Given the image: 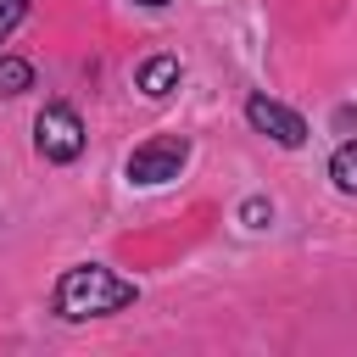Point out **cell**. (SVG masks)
<instances>
[{
	"label": "cell",
	"mask_w": 357,
	"mask_h": 357,
	"mask_svg": "<svg viewBox=\"0 0 357 357\" xmlns=\"http://www.w3.org/2000/svg\"><path fill=\"white\" fill-rule=\"evenodd\" d=\"M84 117L67 106V100H45L39 106V117H33V151H39V162H50V167H67V162H78L84 156Z\"/></svg>",
	"instance_id": "obj_2"
},
{
	"label": "cell",
	"mask_w": 357,
	"mask_h": 357,
	"mask_svg": "<svg viewBox=\"0 0 357 357\" xmlns=\"http://www.w3.org/2000/svg\"><path fill=\"white\" fill-rule=\"evenodd\" d=\"M134 6H145V11H162V6H173V0H134Z\"/></svg>",
	"instance_id": "obj_10"
},
{
	"label": "cell",
	"mask_w": 357,
	"mask_h": 357,
	"mask_svg": "<svg viewBox=\"0 0 357 357\" xmlns=\"http://www.w3.org/2000/svg\"><path fill=\"white\" fill-rule=\"evenodd\" d=\"M245 123H251L262 139H273L279 151H301V145H307V117H301V112H290L284 100L262 95V89H251V95H245Z\"/></svg>",
	"instance_id": "obj_4"
},
{
	"label": "cell",
	"mask_w": 357,
	"mask_h": 357,
	"mask_svg": "<svg viewBox=\"0 0 357 357\" xmlns=\"http://www.w3.org/2000/svg\"><path fill=\"white\" fill-rule=\"evenodd\" d=\"M139 301V284L112 273L106 262H73L61 268V279L50 284V312L61 324H89V318H112L123 307Z\"/></svg>",
	"instance_id": "obj_1"
},
{
	"label": "cell",
	"mask_w": 357,
	"mask_h": 357,
	"mask_svg": "<svg viewBox=\"0 0 357 357\" xmlns=\"http://www.w3.org/2000/svg\"><path fill=\"white\" fill-rule=\"evenodd\" d=\"M28 6H33V0H0V45L17 33V22L28 17Z\"/></svg>",
	"instance_id": "obj_9"
},
{
	"label": "cell",
	"mask_w": 357,
	"mask_h": 357,
	"mask_svg": "<svg viewBox=\"0 0 357 357\" xmlns=\"http://www.w3.org/2000/svg\"><path fill=\"white\" fill-rule=\"evenodd\" d=\"M33 89V61H22V56H6L0 50V95L6 100H17V95H28Z\"/></svg>",
	"instance_id": "obj_7"
},
{
	"label": "cell",
	"mask_w": 357,
	"mask_h": 357,
	"mask_svg": "<svg viewBox=\"0 0 357 357\" xmlns=\"http://www.w3.org/2000/svg\"><path fill=\"white\" fill-rule=\"evenodd\" d=\"M240 223H245V229H268V223H273V201H268V195H245V201H240Z\"/></svg>",
	"instance_id": "obj_8"
},
{
	"label": "cell",
	"mask_w": 357,
	"mask_h": 357,
	"mask_svg": "<svg viewBox=\"0 0 357 357\" xmlns=\"http://www.w3.org/2000/svg\"><path fill=\"white\" fill-rule=\"evenodd\" d=\"M329 184L340 195H357V139H346V145L329 151Z\"/></svg>",
	"instance_id": "obj_6"
},
{
	"label": "cell",
	"mask_w": 357,
	"mask_h": 357,
	"mask_svg": "<svg viewBox=\"0 0 357 357\" xmlns=\"http://www.w3.org/2000/svg\"><path fill=\"white\" fill-rule=\"evenodd\" d=\"M184 162H190V139L184 134H156V139H145V145L128 151L123 178L139 184V190H156V184H173L184 173Z\"/></svg>",
	"instance_id": "obj_3"
},
{
	"label": "cell",
	"mask_w": 357,
	"mask_h": 357,
	"mask_svg": "<svg viewBox=\"0 0 357 357\" xmlns=\"http://www.w3.org/2000/svg\"><path fill=\"white\" fill-rule=\"evenodd\" d=\"M178 78H184V67H178V56H145L139 67H134V89L145 95V100H167L173 89H178Z\"/></svg>",
	"instance_id": "obj_5"
}]
</instances>
